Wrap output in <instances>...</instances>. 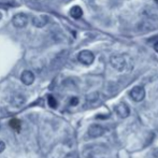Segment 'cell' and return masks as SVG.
I'll list each match as a JSON object with an SVG mask.
<instances>
[{
  "instance_id": "1",
  "label": "cell",
  "mask_w": 158,
  "mask_h": 158,
  "mask_svg": "<svg viewBox=\"0 0 158 158\" xmlns=\"http://www.w3.org/2000/svg\"><path fill=\"white\" fill-rule=\"evenodd\" d=\"M111 64L114 69H116L117 71H124L127 67V61L126 58L122 55H114L111 57Z\"/></svg>"
},
{
  "instance_id": "2",
  "label": "cell",
  "mask_w": 158,
  "mask_h": 158,
  "mask_svg": "<svg viewBox=\"0 0 158 158\" xmlns=\"http://www.w3.org/2000/svg\"><path fill=\"white\" fill-rule=\"evenodd\" d=\"M77 59L81 64H85V66H89L94 63L95 60V55L93 54L90 51H82V52L79 53L77 55Z\"/></svg>"
},
{
  "instance_id": "3",
  "label": "cell",
  "mask_w": 158,
  "mask_h": 158,
  "mask_svg": "<svg viewBox=\"0 0 158 158\" xmlns=\"http://www.w3.org/2000/svg\"><path fill=\"white\" fill-rule=\"evenodd\" d=\"M130 97L135 102H140L145 98V89L142 86H135L130 92Z\"/></svg>"
},
{
  "instance_id": "4",
  "label": "cell",
  "mask_w": 158,
  "mask_h": 158,
  "mask_svg": "<svg viewBox=\"0 0 158 158\" xmlns=\"http://www.w3.org/2000/svg\"><path fill=\"white\" fill-rule=\"evenodd\" d=\"M12 24L16 28H24L26 27V25L28 24V17L26 14L23 13H19V14H15L12 17Z\"/></svg>"
},
{
  "instance_id": "5",
  "label": "cell",
  "mask_w": 158,
  "mask_h": 158,
  "mask_svg": "<svg viewBox=\"0 0 158 158\" xmlns=\"http://www.w3.org/2000/svg\"><path fill=\"white\" fill-rule=\"evenodd\" d=\"M104 133V128L99 124H94L88 128V135L90 138H99Z\"/></svg>"
},
{
  "instance_id": "6",
  "label": "cell",
  "mask_w": 158,
  "mask_h": 158,
  "mask_svg": "<svg viewBox=\"0 0 158 158\" xmlns=\"http://www.w3.org/2000/svg\"><path fill=\"white\" fill-rule=\"evenodd\" d=\"M114 110H115V113H116L121 118H126V117H128L129 114H130V110H129L128 106H127L126 103H123V102L117 104L114 108Z\"/></svg>"
},
{
  "instance_id": "7",
  "label": "cell",
  "mask_w": 158,
  "mask_h": 158,
  "mask_svg": "<svg viewBox=\"0 0 158 158\" xmlns=\"http://www.w3.org/2000/svg\"><path fill=\"white\" fill-rule=\"evenodd\" d=\"M21 80L25 85L29 86V85H31V84L33 83V81H35V74H33L31 71L25 70L23 73H22Z\"/></svg>"
},
{
  "instance_id": "8",
  "label": "cell",
  "mask_w": 158,
  "mask_h": 158,
  "mask_svg": "<svg viewBox=\"0 0 158 158\" xmlns=\"http://www.w3.org/2000/svg\"><path fill=\"white\" fill-rule=\"evenodd\" d=\"M48 23V17L44 15H39V16H35L32 19V25L35 27L40 28L45 26V24Z\"/></svg>"
},
{
  "instance_id": "9",
  "label": "cell",
  "mask_w": 158,
  "mask_h": 158,
  "mask_svg": "<svg viewBox=\"0 0 158 158\" xmlns=\"http://www.w3.org/2000/svg\"><path fill=\"white\" fill-rule=\"evenodd\" d=\"M11 103H12L13 106H22L24 103H25V97H24L22 94H16L12 97L11 99Z\"/></svg>"
},
{
  "instance_id": "10",
  "label": "cell",
  "mask_w": 158,
  "mask_h": 158,
  "mask_svg": "<svg viewBox=\"0 0 158 158\" xmlns=\"http://www.w3.org/2000/svg\"><path fill=\"white\" fill-rule=\"evenodd\" d=\"M69 14L71 15V17H72V19H81L82 15H83V10L81 9V6H72V8L70 9V11H69Z\"/></svg>"
},
{
  "instance_id": "11",
  "label": "cell",
  "mask_w": 158,
  "mask_h": 158,
  "mask_svg": "<svg viewBox=\"0 0 158 158\" xmlns=\"http://www.w3.org/2000/svg\"><path fill=\"white\" fill-rule=\"evenodd\" d=\"M10 126L12 127L13 129H15V130H19V128H21V123H19V119H12V121L10 122Z\"/></svg>"
},
{
  "instance_id": "12",
  "label": "cell",
  "mask_w": 158,
  "mask_h": 158,
  "mask_svg": "<svg viewBox=\"0 0 158 158\" xmlns=\"http://www.w3.org/2000/svg\"><path fill=\"white\" fill-rule=\"evenodd\" d=\"M48 106L51 108H56L57 106V101L53 96H48Z\"/></svg>"
},
{
  "instance_id": "13",
  "label": "cell",
  "mask_w": 158,
  "mask_h": 158,
  "mask_svg": "<svg viewBox=\"0 0 158 158\" xmlns=\"http://www.w3.org/2000/svg\"><path fill=\"white\" fill-rule=\"evenodd\" d=\"M79 103V98L77 97H72L70 99V106H77V104Z\"/></svg>"
},
{
  "instance_id": "14",
  "label": "cell",
  "mask_w": 158,
  "mask_h": 158,
  "mask_svg": "<svg viewBox=\"0 0 158 158\" xmlns=\"http://www.w3.org/2000/svg\"><path fill=\"white\" fill-rule=\"evenodd\" d=\"M4 148H6V144H4L3 141H1V140H0V153L3 152Z\"/></svg>"
},
{
  "instance_id": "15",
  "label": "cell",
  "mask_w": 158,
  "mask_h": 158,
  "mask_svg": "<svg viewBox=\"0 0 158 158\" xmlns=\"http://www.w3.org/2000/svg\"><path fill=\"white\" fill-rule=\"evenodd\" d=\"M1 3H6V4H11L14 2V0H0Z\"/></svg>"
},
{
  "instance_id": "16",
  "label": "cell",
  "mask_w": 158,
  "mask_h": 158,
  "mask_svg": "<svg viewBox=\"0 0 158 158\" xmlns=\"http://www.w3.org/2000/svg\"><path fill=\"white\" fill-rule=\"evenodd\" d=\"M154 50L158 53V42H156V43L154 44Z\"/></svg>"
},
{
  "instance_id": "17",
  "label": "cell",
  "mask_w": 158,
  "mask_h": 158,
  "mask_svg": "<svg viewBox=\"0 0 158 158\" xmlns=\"http://www.w3.org/2000/svg\"><path fill=\"white\" fill-rule=\"evenodd\" d=\"M1 17H2V14H1V13H0V19H1Z\"/></svg>"
}]
</instances>
